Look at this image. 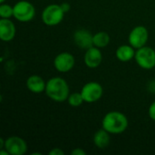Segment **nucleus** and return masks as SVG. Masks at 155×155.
Segmentation results:
<instances>
[{
    "instance_id": "obj_1",
    "label": "nucleus",
    "mask_w": 155,
    "mask_h": 155,
    "mask_svg": "<svg viewBox=\"0 0 155 155\" xmlns=\"http://www.w3.org/2000/svg\"><path fill=\"white\" fill-rule=\"evenodd\" d=\"M129 122L125 114L119 111L107 113L102 120V128L110 134H121L128 128Z\"/></svg>"
},
{
    "instance_id": "obj_2",
    "label": "nucleus",
    "mask_w": 155,
    "mask_h": 155,
    "mask_svg": "<svg viewBox=\"0 0 155 155\" xmlns=\"http://www.w3.org/2000/svg\"><path fill=\"white\" fill-rule=\"evenodd\" d=\"M45 94L54 102L63 103L68 99L70 88L64 78L53 77L46 82Z\"/></svg>"
},
{
    "instance_id": "obj_3",
    "label": "nucleus",
    "mask_w": 155,
    "mask_h": 155,
    "mask_svg": "<svg viewBox=\"0 0 155 155\" xmlns=\"http://www.w3.org/2000/svg\"><path fill=\"white\" fill-rule=\"evenodd\" d=\"M64 14L60 5L51 4L43 10L41 18L47 26H55L63 21Z\"/></svg>"
},
{
    "instance_id": "obj_4",
    "label": "nucleus",
    "mask_w": 155,
    "mask_h": 155,
    "mask_svg": "<svg viewBox=\"0 0 155 155\" xmlns=\"http://www.w3.org/2000/svg\"><path fill=\"white\" fill-rule=\"evenodd\" d=\"M14 7V17L22 23L30 22L35 15V8L32 3L26 0H21L15 3Z\"/></svg>"
},
{
    "instance_id": "obj_5",
    "label": "nucleus",
    "mask_w": 155,
    "mask_h": 155,
    "mask_svg": "<svg viewBox=\"0 0 155 155\" xmlns=\"http://www.w3.org/2000/svg\"><path fill=\"white\" fill-rule=\"evenodd\" d=\"M134 60L141 68L152 70L155 67V50L144 45L136 50Z\"/></svg>"
},
{
    "instance_id": "obj_6",
    "label": "nucleus",
    "mask_w": 155,
    "mask_h": 155,
    "mask_svg": "<svg viewBox=\"0 0 155 155\" xmlns=\"http://www.w3.org/2000/svg\"><path fill=\"white\" fill-rule=\"evenodd\" d=\"M104 94L103 86L97 82H88L86 83L82 90L81 94L85 103L92 104L99 101Z\"/></svg>"
},
{
    "instance_id": "obj_7",
    "label": "nucleus",
    "mask_w": 155,
    "mask_h": 155,
    "mask_svg": "<svg viewBox=\"0 0 155 155\" xmlns=\"http://www.w3.org/2000/svg\"><path fill=\"white\" fill-rule=\"evenodd\" d=\"M149 38V32L143 25L135 26L129 34L128 42L134 48L139 49L146 45Z\"/></svg>"
},
{
    "instance_id": "obj_8",
    "label": "nucleus",
    "mask_w": 155,
    "mask_h": 155,
    "mask_svg": "<svg viewBox=\"0 0 155 155\" xmlns=\"http://www.w3.org/2000/svg\"><path fill=\"white\" fill-rule=\"evenodd\" d=\"M75 64L74 56L69 52L58 54L54 60V66L59 73H67L71 71Z\"/></svg>"
},
{
    "instance_id": "obj_9",
    "label": "nucleus",
    "mask_w": 155,
    "mask_h": 155,
    "mask_svg": "<svg viewBox=\"0 0 155 155\" xmlns=\"http://www.w3.org/2000/svg\"><path fill=\"white\" fill-rule=\"evenodd\" d=\"M4 149L10 155H24L27 152V143L19 136H10L5 139Z\"/></svg>"
},
{
    "instance_id": "obj_10",
    "label": "nucleus",
    "mask_w": 155,
    "mask_h": 155,
    "mask_svg": "<svg viewBox=\"0 0 155 155\" xmlns=\"http://www.w3.org/2000/svg\"><path fill=\"white\" fill-rule=\"evenodd\" d=\"M73 37H74V44L81 49L87 50L90 47L94 46V43H93L94 35H92L91 32L86 29L81 28L75 30Z\"/></svg>"
},
{
    "instance_id": "obj_11",
    "label": "nucleus",
    "mask_w": 155,
    "mask_h": 155,
    "mask_svg": "<svg viewBox=\"0 0 155 155\" xmlns=\"http://www.w3.org/2000/svg\"><path fill=\"white\" fill-rule=\"evenodd\" d=\"M102 61H103L102 53L100 51V48L96 46H92L89 49H87L84 55V64L90 69L97 68L102 64Z\"/></svg>"
},
{
    "instance_id": "obj_12",
    "label": "nucleus",
    "mask_w": 155,
    "mask_h": 155,
    "mask_svg": "<svg viewBox=\"0 0 155 155\" xmlns=\"http://www.w3.org/2000/svg\"><path fill=\"white\" fill-rule=\"evenodd\" d=\"M16 33V28L15 24L6 18H1L0 20V39L3 42L12 41Z\"/></svg>"
},
{
    "instance_id": "obj_13",
    "label": "nucleus",
    "mask_w": 155,
    "mask_h": 155,
    "mask_svg": "<svg viewBox=\"0 0 155 155\" xmlns=\"http://www.w3.org/2000/svg\"><path fill=\"white\" fill-rule=\"evenodd\" d=\"M25 84L27 89L34 94H41L43 92H45L46 82L40 75L37 74L30 75L27 78Z\"/></svg>"
},
{
    "instance_id": "obj_14",
    "label": "nucleus",
    "mask_w": 155,
    "mask_h": 155,
    "mask_svg": "<svg viewBox=\"0 0 155 155\" xmlns=\"http://www.w3.org/2000/svg\"><path fill=\"white\" fill-rule=\"evenodd\" d=\"M135 48H134L131 45H120L115 52V55L116 58L123 62V63H127L129 61H131L133 58H134L135 56V52L134 51Z\"/></svg>"
},
{
    "instance_id": "obj_15",
    "label": "nucleus",
    "mask_w": 155,
    "mask_h": 155,
    "mask_svg": "<svg viewBox=\"0 0 155 155\" xmlns=\"http://www.w3.org/2000/svg\"><path fill=\"white\" fill-rule=\"evenodd\" d=\"M110 134L104 129L98 130L94 135V143L99 149H105L110 144Z\"/></svg>"
},
{
    "instance_id": "obj_16",
    "label": "nucleus",
    "mask_w": 155,
    "mask_h": 155,
    "mask_svg": "<svg viewBox=\"0 0 155 155\" xmlns=\"http://www.w3.org/2000/svg\"><path fill=\"white\" fill-rule=\"evenodd\" d=\"M110 35L108 33L106 32H97L96 34L94 35L93 37V43H94V46H96L98 48H104L106 47L109 43H110Z\"/></svg>"
},
{
    "instance_id": "obj_17",
    "label": "nucleus",
    "mask_w": 155,
    "mask_h": 155,
    "mask_svg": "<svg viewBox=\"0 0 155 155\" xmlns=\"http://www.w3.org/2000/svg\"><path fill=\"white\" fill-rule=\"evenodd\" d=\"M67 102L72 107H79L83 104V103H84V100L81 93H73L69 94Z\"/></svg>"
},
{
    "instance_id": "obj_18",
    "label": "nucleus",
    "mask_w": 155,
    "mask_h": 155,
    "mask_svg": "<svg viewBox=\"0 0 155 155\" xmlns=\"http://www.w3.org/2000/svg\"><path fill=\"white\" fill-rule=\"evenodd\" d=\"M0 16L1 18H6L10 19L12 16H14V7L7 5V4H1L0 5Z\"/></svg>"
},
{
    "instance_id": "obj_19",
    "label": "nucleus",
    "mask_w": 155,
    "mask_h": 155,
    "mask_svg": "<svg viewBox=\"0 0 155 155\" xmlns=\"http://www.w3.org/2000/svg\"><path fill=\"white\" fill-rule=\"evenodd\" d=\"M148 114H149V117L155 122V101L153 102L151 104V105L149 106V109H148Z\"/></svg>"
},
{
    "instance_id": "obj_20",
    "label": "nucleus",
    "mask_w": 155,
    "mask_h": 155,
    "mask_svg": "<svg viewBox=\"0 0 155 155\" xmlns=\"http://www.w3.org/2000/svg\"><path fill=\"white\" fill-rule=\"evenodd\" d=\"M48 153L50 155H63L64 153V151L61 150L60 148H54V149H52Z\"/></svg>"
},
{
    "instance_id": "obj_21",
    "label": "nucleus",
    "mask_w": 155,
    "mask_h": 155,
    "mask_svg": "<svg viewBox=\"0 0 155 155\" xmlns=\"http://www.w3.org/2000/svg\"><path fill=\"white\" fill-rule=\"evenodd\" d=\"M71 154L72 155H85L86 153L85 151H84L82 148H75L74 149L72 152H71Z\"/></svg>"
},
{
    "instance_id": "obj_22",
    "label": "nucleus",
    "mask_w": 155,
    "mask_h": 155,
    "mask_svg": "<svg viewBox=\"0 0 155 155\" xmlns=\"http://www.w3.org/2000/svg\"><path fill=\"white\" fill-rule=\"evenodd\" d=\"M60 5H61V7H62V9L64 10V13H68V12H69V10L71 9V5H70V4H69V3L64 2V3L61 4Z\"/></svg>"
},
{
    "instance_id": "obj_23",
    "label": "nucleus",
    "mask_w": 155,
    "mask_h": 155,
    "mask_svg": "<svg viewBox=\"0 0 155 155\" xmlns=\"http://www.w3.org/2000/svg\"><path fill=\"white\" fill-rule=\"evenodd\" d=\"M148 90H149V92H151L153 94H155V80H153L152 82L149 83Z\"/></svg>"
},
{
    "instance_id": "obj_24",
    "label": "nucleus",
    "mask_w": 155,
    "mask_h": 155,
    "mask_svg": "<svg viewBox=\"0 0 155 155\" xmlns=\"http://www.w3.org/2000/svg\"><path fill=\"white\" fill-rule=\"evenodd\" d=\"M0 2H1V4H3V3L5 2V0H0Z\"/></svg>"
}]
</instances>
